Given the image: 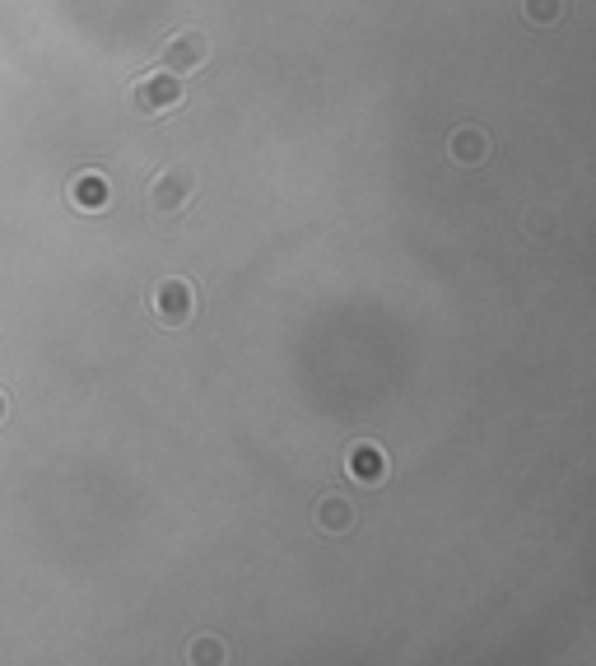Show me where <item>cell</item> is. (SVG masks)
Listing matches in <instances>:
<instances>
[{"label": "cell", "mask_w": 596, "mask_h": 666, "mask_svg": "<svg viewBox=\"0 0 596 666\" xmlns=\"http://www.w3.org/2000/svg\"><path fill=\"white\" fill-rule=\"evenodd\" d=\"M145 308L154 317V327L163 331H187L196 322V285L187 275H163L145 294Z\"/></svg>", "instance_id": "obj_1"}, {"label": "cell", "mask_w": 596, "mask_h": 666, "mask_svg": "<svg viewBox=\"0 0 596 666\" xmlns=\"http://www.w3.org/2000/svg\"><path fill=\"white\" fill-rule=\"evenodd\" d=\"M196 191H201V177L191 173V168L173 164V168H159V173L149 177L145 205L154 219H182L191 205H196Z\"/></svg>", "instance_id": "obj_2"}, {"label": "cell", "mask_w": 596, "mask_h": 666, "mask_svg": "<svg viewBox=\"0 0 596 666\" xmlns=\"http://www.w3.org/2000/svg\"><path fill=\"white\" fill-rule=\"evenodd\" d=\"M187 103V80L182 75H168V70H149L131 84V108L140 117H168Z\"/></svg>", "instance_id": "obj_3"}, {"label": "cell", "mask_w": 596, "mask_h": 666, "mask_svg": "<svg viewBox=\"0 0 596 666\" xmlns=\"http://www.w3.org/2000/svg\"><path fill=\"white\" fill-rule=\"evenodd\" d=\"M210 61V38H205L201 28H182V33H173V38L159 47V70H168V75H196V70Z\"/></svg>", "instance_id": "obj_4"}, {"label": "cell", "mask_w": 596, "mask_h": 666, "mask_svg": "<svg viewBox=\"0 0 596 666\" xmlns=\"http://www.w3.org/2000/svg\"><path fill=\"white\" fill-rule=\"evenodd\" d=\"M345 476H350L354 485H382V480L392 476V457H387V448H382V443H373V438H359V443H350V448H345Z\"/></svg>", "instance_id": "obj_5"}, {"label": "cell", "mask_w": 596, "mask_h": 666, "mask_svg": "<svg viewBox=\"0 0 596 666\" xmlns=\"http://www.w3.org/2000/svg\"><path fill=\"white\" fill-rule=\"evenodd\" d=\"M66 205L70 210H80V215H103L112 205V182L98 168H84L66 182Z\"/></svg>", "instance_id": "obj_6"}, {"label": "cell", "mask_w": 596, "mask_h": 666, "mask_svg": "<svg viewBox=\"0 0 596 666\" xmlns=\"http://www.w3.org/2000/svg\"><path fill=\"white\" fill-rule=\"evenodd\" d=\"M494 154V140H489L485 126H452L447 136V159L457 168H480Z\"/></svg>", "instance_id": "obj_7"}, {"label": "cell", "mask_w": 596, "mask_h": 666, "mask_svg": "<svg viewBox=\"0 0 596 666\" xmlns=\"http://www.w3.org/2000/svg\"><path fill=\"white\" fill-rule=\"evenodd\" d=\"M317 527H322L326 536H350L354 503L345 499V494H326V499H317Z\"/></svg>", "instance_id": "obj_8"}, {"label": "cell", "mask_w": 596, "mask_h": 666, "mask_svg": "<svg viewBox=\"0 0 596 666\" xmlns=\"http://www.w3.org/2000/svg\"><path fill=\"white\" fill-rule=\"evenodd\" d=\"M187 662H196V666H219V662H229V643L215 639V634H196V639L187 643Z\"/></svg>", "instance_id": "obj_9"}, {"label": "cell", "mask_w": 596, "mask_h": 666, "mask_svg": "<svg viewBox=\"0 0 596 666\" xmlns=\"http://www.w3.org/2000/svg\"><path fill=\"white\" fill-rule=\"evenodd\" d=\"M522 19L531 28H555L564 19V0H522Z\"/></svg>", "instance_id": "obj_10"}, {"label": "cell", "mask_w": 596, "mask_h": 666, "mask_svg": "<svg viewBox=\"0 0 596 666\" xmlns=\"http://www.w3.org/2000/svg\"><path fill=\"white\" fill-rule=\"evenodd\" d=\"M10 420V392H5V387H0V424Z\"/></svg>", "instance_id": "obj_11"}]
</instances>
